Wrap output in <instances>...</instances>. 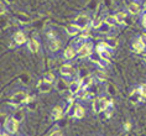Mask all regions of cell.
<instances>
[{
    "instance_id": "cell-35",
    "label": "cell",
    "mask_w": 146,
    "mask_h": 136,
    "mask_svg": "<svg viewBox=\"0 0 146 136\" xmlns=\"http://www.w3.org/2000/svg\"><path fill=\"white\" fill-rule=\"evenodd\" d=\"M74 113H76V106H73V103H72V104H69V106H68L67 115L68 116H74Z\"/></svg>"
},
{
    "instance_id": "cell-42",
    "label": "cell",
    "mask_w": 146,
    "mask_h": 136,
    "mask_svg": "<svg viewBox=\"0 0 146 136\" xmlns=\"http://www.w3.org/2000/svg\"><path fill=\"white\" fill-rule=\"evenodd\" d=\"M6 3H8V4H13V3H15L16 0H5Z\"/></svg>"
},
{
    "instance_id": "cell-20",
    "label": "cell",
    "mask_w": 146,
    "mask_h": 136,
    "mask_svg": "<svg viewBox=\"0 0 146 136\" xmlns=\"http://www.w3.org/2000/svg\"><path fill=\"white\" fill-rule=\"evenodd\" d=\"M125 17H126L125 13H118V14L115 15L116 23L120 24V25H125V24H126V23H125Z\"/></svg>"
},
{
    "instance_id": "cell-11",
    "label": "cell",
    "mask_w": 146,
    "mask_h": 136,
    "mask_svg": "<svg viewBox=\"0 0 146 136\" xmlns=\"http://www.w3.org/2000/svg\"><path fill=\"white\" fill-rule=\"evenodd\" d=\"M82 88V86H81V82H72V83H69V87H68V90L71 92L72 94H77L78 92H79V89Z\"/></svg>"
},
{
    "instance_id": "cell-31",
    "label": "cell",
    "mask_w": 146,
    "mask_h": 136,
    "mask_svg": "<svg viewBox=\"0 0 146 136\" xmlns=\"http://www.w3.org/2000/svg\"><path fill=\"white\" fill-rule=\"evenodd\" d=\"M79 82H81L82 88H86L87 86H88V84L92 83V78H90V77H86V78H83V79L79 80Z\"/></svg>"
},
{
    "instance_id": "cell-18",
    "label": "cell",
    "mask_w": 146,
    "mask_h": 136,
    "mask_svg": "<svg viewBox=\"0 0 146 136\" xmlns=\"http://www.w3.org/2000/svg\"><path fill=\"white\" fill-rule=\"evenodd\" d=\"M107 93L110 95V97H115V95L118 94V89H116V87L113 83H109L107 86Z\"/></svg>"
},
{
    "instance_id": "cell-16",
    "label": "cell",
    "mask_w": 146,
    "mask_h": 136,
    "mask_svg": "<svg viewBox=\"0 0 146 136\" xmlns=\"http://www.w3.org/2000/svg\"><path fill=\"white\" fill-rule=\"evenodd\" d=\"M27 47H29V50L31 51V52H34L36 53L38 51V42L37 41H35V40H30V41L27 42Z\"/></svg>"
},
{
    "instance_id": "cell-2",
    "label": "cell",
    "mask_w": 146,
    "mask_h": 136,
    "mask_svg": "<svg viewBox=\"0 0 146 136\" xmlns=\"http://www.w3.org/2000/svg\"><path fill=\"white\" fill-rule=\"evenodd\" d=\"M19 129V121L15 120L14 117H10V119L5 120V130L9 132V134H15Z\"/></svg>"
},
{
    "instance_id": "cell-13",
    "label": "cell",
    "mask_w": 146,
    "mask_h": 136,
    "mask_svg": "<svg viewBox=\"0 0 146 136\" xmlns=\"http://www.w3.org/2000/svg\"><path fill=\"white\" fill-rule=\"evenodd\" d=\"M15 16H16L17 21H20L21 24H29V23H31V19L26 15V14H24V13H16Z\"/></svg>"
},
{
    "instance_id": "cell-30",
    "label": "cell",
    "mask_w": 146,
    "mask_h": 136,
    "mask_svg": "<svg viewBox=\"0 0 146 136\" xmlns=\"http://www.w3.org/2000/svg\"><path fill=\"white\" fill-rule=\"evenodd\" d=\"M20 80H21V83L25 84V86L30 84V77H29V74H26V73H24V74L20 76Z\"/></svg>"
},
{
    "instance_id": "cell-8",
    "label": "cell",
    "mask_w": 146,
    "mask_h": 136,
    "mask_svg": "<svg viewBox=\"0 0 146 136\" xmlns=\"http://www.w3.org/2000/svg\"><path fill=\"white\" fill-rule=\"evenodd\" d=\"M144 50H145V42H144L142 38H139L137 41H135L133 43V51L134 52L139 53V52H142Z\"/></svg>"
},
{
    "instance_id": "cell-7",
    "label": "cell",
    "mask_w": 146,
    "mask_h": 136,
    "mask_svg": "<svg viewBox=\"0 0 146 136\" xmlns=\"http://www.w3.org/2000/svg\"><path fill=\"white\" fill-rule=\"evenodd\" d=\"M78 53L81 54V57H89V54L92 53V51H90V45H88V43H83V45L79 47Z\"/></svg>"
},
{
    "instance_id": "cell-41",
    "label": "cell",
    "mask_w": 146,
    "mask_h": 136,
    "mask_svg": "<svg viewBox=\"0 0 146 136\" xmlns=\"http://www.w3.org/2000/svg\"><path fill=\"white\" fill-rule=\"evenodd\" d=\"M142 24H144V26L146 27V13L142 15Z\"/></svg>"
},
{
    "instance_id": "cell-22",
    "label": "cell",
    "mask_w": 146,
    "mask_h": 136,
    "mask_svg": "<svg viewBox=\"0 0 146 136\" xmlns=\"http://www.w3.org/2000/svg\"><path fill=\"white\" fill-rule=\"evenodd\" d=\"M83 116H84V109H83L81 105H77V106H76L74 117H77V119H82Z\"/></svg>"
},
{
    "instance_id": "cell-19",
    "label": "cell",
    "mask_w": 146,
    "mask_h": 136,
    "mask_svg": "<svg viewBox=\"0 0 146 136\" xmlns=\"http://www.w3.org/2000/svg\"><path fill=\"white\" fill-rule=\"evenodd\" d=\"M98 5H99V0H89L88 4H87V8H88L90 11H96L98 9Z\"/></svg>"
},
{
    "instance_id": "cell-17",
    "label": "cell",
    "mask_w": 146,
    "mask_h": 136,
    "mask_svg": "<svg viewBox=\"0 0 146 136\" xmlns=\"http://www.w3.org/2000/svg\"><path fill=\"white\" fill-rule=\"evenodd\" d=\"M79 31H82L81 29H79L77 25H71L69 27H67V34L68 35H71V36H76V35H78V32Z\"/></svg>"
},
{
    "instance_id": "cell-10",
    "label": "cell",
    "mask_w": 146,
    "mask_h": 136,
    "mask_svg": "<svg viewBox=\"0 0 146 136\" xmlns=\"http://www.w3.org/2000/svg\"><path fill=\"white\" fill-rule=\"evenodd\" d=\"M130 98H131V102H133V103L141 102L142 99H144V97H142V94H141V90H140V88H139V89H135V90L133 92V93H131Z\"/></svg>"
},
{
    "instance_id": "cell-38",
    "label": "cell",
    "mask_w": 146,
    "mask_h": 136,
    "mask_svg": "<svg viewBox=\"0 0 146 136\" xmlns=\"http://www.w3.org/2000/svg\"><path fill=\"white\" fill-rule=\"evenodd\" d=\"M140 90H141L142 97L146 98V86H142V87H140Z\"/></svg>"
},
{
    "instance_id": "cell-44",
    "label": "cell",
    "mask_w": 146,
    "mask_h": 136,
    "mask_svg": "<svg viewBox=\"0 0 146 136\" xmlns=\"http://www.w3.org/2000/svg\"><path fill=\"white\" fill-rule=\"evenodd\" d=\"M144 61H145V62H146V53H145V54H144Z\"/></svg>"
},
{
    "instance_id": "cell-46",
    "label": "cell",
    "mask_w": 146,
    "mask_h": 136,
    "mask_svg": "<svg viewBox=\"0 0 146 136\" xmlns=\"http://www.w3.org/2000/svg\"><path fill=\"white\" fill-rule=\"evenodd\" d=\"M47 1H50V0H47Z\"/></svg>"
},
{
    "instance_id": "cell-6",
    "label": "cell",
    "mask_w": 146,
    "mask_h": 136,
    "mask_svg": "<svg viewBox=\"0 0 146 136\" xmlns=\"http://www.w3.org/2000/svg\"><path fill=\"white\" fill-rule=\"evenodd\" d=\"M68 87H69V84L66 82L64 79H58L56 82V89L60 92V93H64V92H67Z\"/></svg>"
},
{
    "instance_id": "cell-26",
    "label": "cell",
    "mask_w": 146,
    "mask_h": 136,
    "mask_svg": "<svg viewBox=\"0 0 146 136\" xmlns=\"http://www.w3.org/2000/svg\"><path fill=\"white\" fill-rule=\"evenodd\" d=\"M105 42H107L108 48H115V47L118 46V41H116V38H113V37L105 40Z\"/></svg>"
},
{
    "instance_id": "cell-33",
    "label": "cell",
    "mask_w": 146,
    "mask_h": 136,
    "mask_svg": "<svg viewBox=\"0 0 146 136\" xmlns=\"http://www.w3.org/2000/svg\"><path fill=\"white\" fill-rule=\"evenodd\" d=\"M86 89H87V92H89V93H93V94L97 93V86L96 84H93V83L88 84V86L86 87Z\"/></svg>"
},
{
    "instance_id": "cell-27",
    "label": "cell",
    "mask_w": 146,
    "mask_h": 136,
    "mask_svg": "<svg viewBox=\"0 0 146 136\" xmlns=\"http://www.w3.org/2000/svg\"><path fill=\"white\" fill-rule=\"evenodd\" d=\"M104 21H103V19H102L100 16H97V17H94V20H93V23H92V26L94 27V29H99V26L102 24H103Z\"/></svg>"
},
{
    "instance_id": "cell-23",
    "label": "cell",
    "mask_w": 146,
    "mask_h": 136,
    "mask_svg": "<svg viewBox=\"0 0 146 136\" xmlns=\"http://www.w3.org/2000/svg\"><path fill=\"white\" fill-rule=\"evenodd\" d=\"M127 10H129L130 14H137L140 11V6L137 4H135V3H131V4H129V6H127Z\"/></svg>"
},
{
    "instance_id": "cell-37",
    "label": "cell",
    "mask_w": 146,
    "mask_h": 136,
    "mask_svg": "<svg viewBox=\"0 0 146 136\" xmlns=\"http://www.w3.org/2000/svg\"><path fill=\"white\" fill-rule=\"evenodd\" d=\"M130 129H131V124L129 123V121H126V123L124 124V130H125V131H130Z\"/></svg>"
},
{
    "instance_id": "cell-25",
    "label": "cell",
    "mask_w": 146,
    "mask_h": 136,
    "mask_svg": "<svg viewBox=\"0 0 146 136\" xmlns=\"http://www.w3.org/2000/svg\"><path fill=\"white\" fill-rule=\"evenodd\" d=\"M13 117L15 120H17L20 123V121H23L24 120V117H25V114H24V111L23 110H16L15 113H14V115H13Z\"/></svg>"
},
{
    "instance_id": "cell-12",
    "label": "cell",
    "mask_w": 146,
    "mask_h": 136,
    "mask_svg": "<svg viewBox=\"0 0 146 136\" xmlns=\"http://www.w3.org/2000/svg\"><path fill=\"white\" fill-rule=\"evenodd\" d=\"M14 41H15L17 45H23V43L26 42V37H25L24 32L21 31H17L15 35H14Z\"/></svg>"
},
{
    "instance_id": "cell-29",
    "label": "cell",
    "mask_w": 146,
    "mask_h": 136,
    "mask_svg": "<svg viewBox=\"0 0 146 136\" xmlns=\"http://www.w3.org/2000/svg\"><path fill=\"white\" fill-rule=\"evenodd\" d=\"M43 79H46L47 82H51L52 83L53 80H54V74L52 72H46L45 74H43Z\"/></svg>"
},
{
    "instance_id": "cell-3",
    "label": "cell",
    "mask_w": 146,
    "mask_h": 136,
    "mask_svg": "<svg viewBox=\"0 0 146 136\" xmlns=\"http://www.w3.org/2000/svg\"><path fill=\"white\" fill-rule=\"evenodd\" d=\"M26 98H27V94L25 93V92H17V93H15L11 97L10 103L14 104V105H19V104H21V103H25Z\"/></svg>"
},
{
    "instance_id": "cell-34",
    "label": "cell",
    "mask_w": 146,
    "mask_h": 136,
    "mask_svg": "<svg viewBox=\"0 0 146 136\" xmlns=\"http://www.w3.org/2000/svg\"><path fill=\"white\" fill-rule=\"evenodd\" d=\"M105 23L107 24H109L110 25V26H113V25H114L115 23H116V19H115V16H111V15H108L107 17H105Z\"/></svg>"
},
{
    "instance_id": "cell-28",
    "label": "cell",
    "mask_w": 146,
    "mask_h": 136,
    "mask_svg": "<svg viewBox=\"0 0 146 136\" xmlns=\"http://www.w3.org/2000/svg\"><path fill=\"white\" fill-rule=\"evenodd\" d=\"M58 47H60V42H58L56 38L51 40V41H50V48L52 50V51H57Z\"/></svg>"
},
{
    "instance_id": "cell-21",
    "label": "cell",
    "mask_w": 146,
    "mask_h": 136,
    "mask_svg": "<svg viewBox=\"0 0 146 136\" xmlns=\"http://www.w3.org/2000/svg\"><path fill=\"white\" fill-rule=\"evenodd\" d=\"M74 56H76V51L73 50L72 47L66 48V51H64V58H67V60H72Z\"/></svg>"
},
{
    "instance_id": "cell-36",
    "label": "cell",
    "mask_w": 146,
    "mask_h": 136,
    "mask_svg": "<svg viewBox=\"0 0 146 136\" xmlns=\"http://www.w3.org/2000/svg\"><path fill=\"white\" fill-rule=\"evenodd\" d=\"M96 77L99 80H105V74L103 73V71H98L97 73H96Z\"/></svg>"
},
{
    "instance_id": "cell-9",
    "label": "cell",
    "mask_w": 146,
    "mask_h": 136,
    "mask_svg": "<svg viewBox=\"0 0 146 136\" xmlns=\"http://www.w3.org/2000/svg\"><path fill=\"white\" fill-rule=\"evenodd\" d=\"M25 104H26L27 110H30V111H35V110L37 109V105H38L37 102H36L34 98H30V97L26 98V100H25Z\"/></svg>"
},
{
    "instance_id": "cell-14",
    "label": "cell",
    "mask_w": 146,
    "mask_h": 136,
    "mask_svg": "<svg viewBox=\"0 0 146 136\" xmlns=\"http://www.w3.org/2000/svg\"><path fill=\"white\" fill-rule=\"evenodd\" d=\"M61 73L63 76H72L73 73H74V69H73V67L69 64H63L61 67Z\"/></svg>"
},
{
    "instance_id": "cell-39",
    "label": "cell",
    "mask_w": 146,
    "mask_h": 136,
    "mask_svg": "<svg viewBox=\"0 0 146 136\" xmlns=\"http://www.w3.org/2000/svg\"><path fill=\"white\" fill-rule=\"evenodd\" d=\"M50 135H51V136H56V135H62V131H58V130H56V131H52V132H50Z\"/></svg>"
},
{
    "instance_id": "cell-4",
    "label": "cell",
    "mask_w": 146,
    "mask_h": 136,
    "mask_svg": "<svg viewBox=\"0 0 146 136\" xmlns=\"http://www.w3.org/2000/svg\"><path fill=\"white\" fill-rule=\"evenodd\" d=\"M77 26L81 29V30H86L87 26H88L89 24V19L87 15H79L77 19H76V23H74Z\"/></svg>"
},
{
    "instance_id": "cell-32",
    "label": "cell",
    "mask_w": 146,
    "mask_h": 136,
    "mask_svg": "<svg viewBox=\"0 0 146 136\" xmlns=\"http://www.w3.org/2000/svg\"><path fill=\"white\" fill-rule=\"evenodd\" d=\"M99 29L102 30V32H104V34H105V32H109V31H110L111 26H110V25H109V24H107V23H105V21H104V23H103V24H102L100 26H99Z\"/></svg>"
},
{
    "instance_id": "cell-45",
    "label": "cell",
    "mask_w": 146,
    "mask_h": 136,
    "mask_svg": "<svg viewBox=\"0 0 146 136\" xmlns=\"http://www.w3.org/2000/svg\"><path fill=\"white\" fill-rule=\"evenodd\" d=\"M144 10H146V1H145V4H144Z\"/></svg>"
},
{
    "instance_id": "cell-43",
    "label": "cell",
    "mask_w": 146,
    "mask_h": 136,
    "mask_svg": "<svg viewBox=\"0 0 146 136\" xmlns=\"http://www.w3.org/2000/svg\"><path fill=\"white\" fill-rule=\"evenodd\" d=\"M141 38L144 40V41H146V34H142V35H141Z\"/></svg>"
},
{
    "instance_id": "cell-1",
    "label": "cell",
    "mask_w": 146,
    "mask_h": 136,
    "mask_svg": "<svg viewBox=\"0 0 146 136\" xmlns=\"http://www.w3.org/2000/svg\"><path fill=\"white\" fill-rule=\"evenodd\" d=\"M108 99H105V98H97V99H94V102H93V110H94V113H97V114H99L102 111H105V110L108 109Z\"/></svg>"
},
{
    "instance_id": "cell-40",
    "label": "cell",
    "mask_w": 146,
    "mask_h": 136,
    "mask_svg": "<svg viewBox=\"0 0 146 136\" xmlns=\"http://www.w3.org/2000/svg\"><path fill=\"white\" fill-rule=\"evenodd\" d=\"M104 4H105V6L110 8V5H111V0H104Z\"/></svg>"
},
{
    "instance_id": "cell-24",
    "label": "cell",
    "mask_w": 146,
    "mask_h": 136,
    "mask_svg": "<svg viewBox=\"0 0 146 136\" xmlns=\"http://www.w3.org/2000/svg\"><path fill=\"white\" fill-rule=\"evenodd\" d=\"M78 76H79V78H81V79L86 78V77H89L88 68H87V67H81V68H79V71H78Z\"/></svg>"
},
{
    "instance_id": "cell-5",
    "label": "cell",
    "mask_w": 146,
    "mask_h": 136,
    "mask_svg": "<svg viewBox=\"0 0 146 136\" xmlns=\"http://www.w3.org/2000/svg\"><path fill=\"white\" fill-rule=\"evenodd\" d=\"M52 88V83L51 82H47L46 79H42L40 80L38 84H37V89L41 92V93H48Z\"/></svg>"
},
{
    "instance_id": "cell-15",
    "label": "cell",
    "mask_w": 146,
    "mask_h": 136,
    "mask_svg": "<svg viewBox=\"0 0 146 136\" xmlns=\"http://www.w3.org/2000/svg\"><path fill=\"white\" fill-rule=\"evenodd\" d=\"M62 114H63V110H62L61 106H54L53 110H52V119L60 120L62 117Z\"/></svg>"
}]
</instances>
